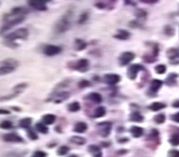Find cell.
Masks as SVG:
<instances>
[{
	"instance_id": "cell-1",
	"label": "cell",
	"mask_w": 179,
	"mask_h": 157,
	"mask_svg": "<svg viewBox=\"0 0 179 157\" xmlns=\"http://www.w3.org/2000/svg\"><path fill=\"white\" fill-rule=\"evenodd\" d=\"M28 37V30L26 28H19L13 33H10L5 36L6 41L8 42H15L16 40H26Z\"/></svg>"
},
{
	"instance_id": "cell-2",
	"label": "cell",
	"mask_w": 179,
	"mask_h": 157,
	"mask_svg": "<svg viewBox=\"0 0 179 157\" xmlns=\"http://www.w3.org/2000/svg\"><path fill=\"white\" fill-rule=\"evenodd\" d=\"M70 25H71L70 20L68 17V15H66L64 17L57 21L54 25V31L57 34H63L70 28Z\"/></svg>"
},
{
	"instance_id": "cell-3",
	"label": "cell",
	"mask_w": 179,
	"mask_h": 157,
	"mask_svg": "<svg viewBox=\"0 0 179 157\" xmlns=\"http://www.w3.org/2000/svg\"><path fill=\"white\" fill-rule=\"evenodd\" d=\"M24 20H25V16H16V18L7 20V21L6 22V24L1 28L0 33H5V32H7V30H9V29L13 28L14 26H16V25H17L19 24L23 23Z\"/></svg>"
},
{
	"instance_id": "cell-4",
	"label": "cell",
	"mask_w": 179,
	"mask_h": 157,
	"mask_svg": "<svg viewBox=\"0 0 179 157\" xmlns=\"http://www.w3.org/2000/svg\"><path fill=\"white\" fill-rule=\"evenodd\" d=\"M27 4L29 7L37 11H45L47 9L46 3L44 0H28Z\"/></svg>"
},
{
	"instance_id": "cell-5",
	"label": "cell",
	"mask_w": 179,
	"mask_h": 157,
	"mask_svg": "<svg viewBox=\"0 0 179 157\" xmlns=\"http://www.w3.org/2000/svg\"><path fill=\"white\" fill-rule=\"evenodd\" d=\"M98 129H99V133L101 136L103 137H107L111 131V124L110 122H102L98 124Z\"/></svg>"
},
{
	"instance_id": "cell-6",
	"label": "cell",
	"mask_w": 179,
	"mask_h": 157,
	"mask_svg": "<svg viewBox=\"0 0 179 157\" xmlns=\"http://www.w3.org/2000/svg\"><path fill=\"white\" fill-rule=\"evenodd\" d=\"M135 58V54L131 52H126L123 53L120 57V63L121 65L129 64L130 62H132Z\"/></svg>"
},
{
	"instance_id": "cell-7",
	"label": "cell",
	"mask_w": 179,
	"mask_h": 157,
	"mask_svg": "<svg viewBox=\"0 0 179 157\" xmlns=\"http://www.w3.org/2000/svg\"><path fill=\"white\" fill-rule=\"evenodd\" d=\"M61 52H62V48L60 46H56V45H47L44 50L45 54L47 56L57 55Z\"/></svg>"
},
{
	"instance_id": "cell-8",
	"label": "cell",
	"mask_w": 179,
	"mask_h": 157,
	"mask_svg": "<svg viewBox=\"0 0 179 157\" xmlns=\"http://www.w3.org/2000/svg\"><path fill=\"white\" fill-rule=\"evenodd\" d=\"M3 139H4V141L9 142V143H22V142H24L23 138L15 133H10V134L5 135L3 136Z\"/></svg>"
},
{
	"instance_id": "cell-9",
	"label": "cell",
	"mask_w": 179,
	"mask_h": 157,
	"mask_svg": "<svg viewBox=\"0 0 179 157\" xmlns=\"http://www.w3.org/2000/svg\"><path fill=\"white\" fill-rule=\"evenodd\" d=\"M142 69V66L139 64H133L131 65L129 70H128V76L131 79V80H135L137 75L139 73V72Z\"/></svg>"
},
{
	"instance_id": "cell-10",
	"label": "cell",
	"mask_w": 179,
	"mask_h": 157,
	"mask_svg": "<svg viewBox=\"0 0 179 157\" xmlns=\"http://www.w3.org/2000/svg\"><path fill=\"white\" fill-rule=\"evenodd\" d=\"M105 82L109 85H115L120 81V77L117 74H107L104 77Z\"/></svg>"
},
{
	"instance_id": "cell-11",
	"label": "cell",
	"mask_w": 179,
	"mask_h": 157,
	"mask_svg": "<svg viewBox=\"0 0 179 157\" xmlns=\"http://www.w3.org/2000/svg\"><path fill=\"white\" fill-rule=\"evenodd\" d=\"M28 13V10L25 7H15L11 10V14L9 16H25V15H26Z\"/></svg>"
},
{
	"instance_id": "cell-12",
	"label": "cell",
	"mask_w": 179,
	"mask_h": 157,
	"mask_svg": "<svg viewBox=\"0 0 179 157\" xmlns=\"http://www.w3.org/2000/svg\"><path fill=\"white\" fill-rule=\"evenodd\" d=\"M89 67V61L86 60V59H82V60H80L77 63H76L75 69L82 72H84L85 71L88 69Z\"/></svg>"
},
{
	"instance_id": "cell-13",
	"label": "cell",
	"mask_w": 179,
	"mask_h": 157,
	"mask_svg": "<svg viewBox=\"0 0 179 157\" xmlns=\"http://www.w3.org/2000/svg\"><path fill=\"white\" fill-rule=\"evenodd\" d=\"M130 34L126 30H119L118 34H116L114 35V38H116L118 40H121V41L128 40V39H130Z\"/></svg>"
},
{
	"instance_id": "cell-14",
	"label": "cell",
	"mask_w": 179,
	"mask_h": 157,
	"mask_svg": "<svg viewBox=\"0 0 179 157\" xmlns=\"http://www.w3.org/2000/svg\"><path fill=\"white\" fill-rule=\"evenodd\" d=\"M162 86V81L159 80H153L150 84V91L157 92Z\"/></svg>"
},
{
	"instance_id": "cell-15",
	"label": "cell",
	"mask_w": 179,
	"mask_h": 157,
	"mask_svg": "<svg viewBox=\"0 0 179 157\" xmlns=\"http://www.w3.org/2000/svg\"><path fill=\"white\" fill-rule=\"evenodd\" d=\"M87 128H88L87 124H85L83 122H79L74 126V131L77 133H84Z\"/></svg>"
},
{
	"instance_id": "cell-16",
	"label": "cell",
	"mask_w": 179,
	"mask_h": 157,
	"mask_svg": "<svg viewBox=\"0 0 179 157\" xmlns=\"http://www.w3.org/2000/svg\"><path fill=\"white\" fill-rule=\"evenodd\" d=\"M15 70H16V68L9 67V66H5V65H2V66H0V76L12 73Z\"/></svg>"
},
{
	"instance_id": "cell-17",
	"label": "cell",
	"mask_w": 179,
	"mask_h": 157,
	"mask_svg": "<svg viewBox=\"0 0 179 157\" xmlns=\"http://www.w3.org/2000/svg\"><path fill=\"white\" fill-rule=\"evenodd\" d=\"M130 133L134 137H140L143 135V128L139 127H132Z\"/></svg>"
},
{
	"instance_id": "cell-18",
	"label": "cell",
	"mask_w": 179,
	"mask_h": 157,
	"mask_svg": "<svg viewBox=\"0 0 179 157\" xmlns=\"http://www.w3.org/2000/svg\"><path fill=\"white\" fill-rule=\"evenodd\" d=\"M164 108H166V105L164 103H161V102H154L153 104H151L150 106H149V109L152 111L161 110Z\"/></svg>"
},
{
	"instance_id": "cell-19",
	"label": "cell",
	"mask_w": 179,
	"mask_h": 157,
	"mask_svg": "<svg viewBox=\"0 0 179 157\" xmlns=\"http://www.w3.org/2000/svg\"><path fill=\"white\" fill-rule=\"evenodd\" d=\"M87 47V43L82 39H76L75 40V48L78 51H82Z\"/></svg>"
},
{
	"instance_id": "cell-20",
	"label": "cell",
	"mask_w": 179,
	"mask_h": 157,
	"mask_svg": "<svg viewBox=\"0 0 179 157\" xmlns=\"http://www.w3.org/2000/svg\"><path fill=\"white\" fill-rule=\"evenodd\" d=\"M2 65H5V66H9V67H13V68H16L17 65H18V62L14 60V59H7L5 61H3L1 62Z\"/></svg>"
},
{
	"instance_id": "cell-21",
	"label": "cell",
	"mask_w": 179,
	"mask_h": 157,
	"mask_svg": "<svg viewBox=\"0 0 179 157\" xmlns=\"http://www.w3.org/2000/svg\"><path fill=\"white\" fill-rule=\"evenodd\" d=\"M55 116L54 115H51V114H48V115H45L44 118H43V121L45 125H52L54 123L55 121Z\"/></svg>"
},
{
	"instance_id": "cell-22",
	"label": "cell",
	"mask_w": 179,
	"mask_h": 157,
	"mask_svg": "<svg viewBox=\"0 0 179 157\" xmlns=\"http://www.w3.org/2000/svg\"><path fill=\"white\" fill-rule=\"evenodd\" d=\"M67 98H69V93L68 92H59L56 95H54V100L55 102H62L63 100L66 99Z\"/></svg>"
},
{
	"instance_id": "cell-23",
	"label": "cell",
	"mask_w": 179,
	"mask_h": 157,
	"mask_svg": "<svg viewBox=\"0 0 179 157\" xmlns=\"http://www.w3.org/2000/svg\"><path fill=\"white\" fill-rule=\"evenodd\" d=\"M89 99L92 101H93L94 103H97V104H99V103H101V102L102 101V98H101V96L99 93H92L89 96Z\"/></svg>"
},
{
	"instance_id": "cell-24",
	"label": "cell",
	"mask_w": 179,
	"mask_h": 157,
	"mask_svg": "<svg viewBox=\"0 0 179 157\" xmlns=\"http://www.w3.org/2000/svg\"><path fill=\"white\" fill-rule=\"evenodd\" d=\"M144 119V118L142 117V115H140L138 112H134L130 115V120L133 122H142Z\"/></svg>"
},
{
	"instance_id": "cell-25",
	"label": "cell",
	"mask_w": 179,
	"mask_h": 157,
	"mask_svg": "<svg viewBox=\"0 0 179 157\" xmlns=\"http://www.w3.org/2000/svg\"><path fill=\"white\" fill-rule=\"evenodd\" d=\"M89 151H90L92 154H93L95 157H101V150H100V148L98 147V146H96V145H91V146L89 147Z\"/></svg>"
},
{
	"instance_id": "cell-26",
	"label": "cell",
	"mask_w": 179,
	"mask_h": 157,
	"mask_svg": "<svg viewBox=\"0 0 179 157\" xmlns=\"http://www.w3.org/2000/svg\"><path fill=\"white\" fill-rule=\"evenodd\" d=\"M31 123H32V119L29 118H24V119H22V120L20 121L19 127H23V128H28L29 127H30V125H31Z\"/></svg>"
},
{
	"instance_id": "cell-27",
	"label": "cell",
	"mask_w": 179,
	"mask_h": 157,
	"mask_svg": "<svg viewBox=\"0 0 179 157\" xmlns=\"http://www.w3.org/2000/svg\"><path fill=\"white\" fill-rule=\"evenodd\" d=\"M68 109L71 112H77L81 109V105L78 102H73L68 106Z\"/></svg>"
},
{
	"instance_id": "cell-28",
	"label": "cell",
	"mask_w": 179,
	"mask_h": 157,
	"mask_svg": "<svg viewBox=\"0 0 179 157\" xmlns=\"http://www.w3.org/2000/svg\"><path fill=\"white\" fill-rule=\"evenodd\" d=\"M70 141L74 143L76 145H84L86 143V140L84 138H82V137H81V136H73L72 138L70 139Z\"/></svg>"
},
{
	"instance_id": "cell-29",
	"label": "cell",
	"mask_w": 179,
	"mask_h": 157,
	"mask_svg": "<svg viewBox=\"0 0 179 157\" xmlns=\"http://www.w3.org/2000/svg\"><path fill=\"white\" fill-rule=\"evenodd\" d=\"M88 18H89V13H88V12H83V13L81 14V16H79L78 24H79V25H82V24H84L85 22L88 20Z\"/></svg>"
},
{
	"instance_id": "cell-30",
	"label": "cell",
	"mask_w": 179,
	"mask_h": 157,
	"mask_svg": "<svg viewBox=\"0 0 179 157\" xmlns=\"http://www.w3.org/2000/svg\"><path fill=\"white\" fill-rule=\"evenodd\" d=\"M35 128L38 132L42 133V134H46L48 132V128L43 124V123H37L35 125Z\"/></svg>"
},
{
	"instance_id": "cell-31",
	"label": "cell",
	"mask_w": 179,
	"mask_h": 157,
	"mask_svg": "<svg viewBox=\"0 0 179 157\" xmlns=\"http://www.w3.org/2000/svg\"><path fill=\"white\" fill-rule=\"evenodd\" d=\"M106 114V109L103 107H99L95 111V118H101L104 117Z\"/></svg>"
},
{
	"instance_id": "cell-32",
	"label": "cell",
	"mask_w": 179,
	"mask_h": 157,
	"mask_svg": "<svg viewBox=\"0 0 179 157\" xmlns=\"http://www.w3.org/2000/svg\"><path fill=\"white\" fill-rule=\"evenodd\" d=\"M154 120H155L156 123H158V124H163V123L165 122V120H166V117H165L164 114H159V115H157V116L155 117Z\"/></svg>"
},
{
	"instance_id": "cell-33",
	"label": "cell",
	"mask_w": 179,
	"mask_h": 157,
	"mask_svg": "<svg viewBox=\"0 0 179 157\" xmlns=\"http://www.w3.org/2000/svg\"><path fill=\"white\" fill-rule=\"evenodd\" d=\"M155 70H156V72H157L158 74H164L166 72V71H167V67L164 64H159L158 65V66H156Z\"/></svg>"
},
{
	"instance_id": "cell-34",
	"label": "cell",
	"mask_w": 179,
	"mask_h": 157,
	"mask_svg": "<svg viewBox=\"0 0 179 157\" xmlns=\"http://www.w3.org/2000/svg\"><path fill=\"white\" fill-rule=\"evenodd\" d=\"M12 127H13V125L10 121H3L0 123V127L3 129H10Z\"/></svg>"
},
{
	"instance_id": "cell-35",
	"label": "cell",
	"mask_w": 179,
	"mask_h": 157,
	"mask_svg": "<svg viewBox=\"0 0 179 157\" xmlns=\"http://www.w3.org/2000/svg\"><path fill=\"white\" fill-rule=\"evenodd\" d=\"M169 142L173 145H179V135H175L169 139Z\"/></svg>"
},
{
	"instance_id": "cell-36",
	"label": "cell",
	"mask_w": 179,
	"mask_h": 157,
	"mask_svg": "<svg viewBox=\"0 0 179 157\" xmlns=\"http://www.w3.org/2000/svg\"><path fill=\"white\" fill-rule=\"evenodd\" d=\"M177 74H170L167 80V83L169 84V85H173V84L176 82V79H177Z\"/></svg>"
},
{
	"instance_id": "cell-37",
	"label": "cell",
	"mask_w": 179,
	"mask_h": 157,
	"mask_svg": "<svg viewBox=\"0 0 179 157\" xmlns=\"http://www.w3.org/2000/svg\"><path fill=\"white\" fill-rule=\"evenodd\" d=\"M69 147L68 146H65V145H64V146H61V147L59 148V150H58V155H65L66 154L69 152Z\"/></svg>"
},
{
	"instance_id": "cell-38",
	"label": "cell",
	"mask_w": 179,
	"mask_h": 157,
	"mask_svg": "<svg viewBox=\"0 0 179 157\" xmlns=\"http://www.w3.org/2000/svg\"><path fill=\"white\" fill-rule=\"evenodd\" d=\"M136 16H137L139 18H141V19L146 18V16H147V12H146V11H144V10L139 9L138 11H137Z\"/></svg>"
},
{
	"instance_id": "cell-39",
	"label": "cell",
	"mask_w": 179,
	"mask_h": 157,
	"mask_svg": "<svg viewBox=\"0 0 179 157\" xmlns=\"http://www.w3.org/2000/svg\"><path fill=\"white\" fill-rule=\"evenodd\" d=\"M168 157H179L178 150H170L168 152Z\"/></svg>"
},
{
	"instance_id": "cell-40",
	"label": "cell",
	"mask_w": 179,
	"mask_h": 157,
	"mask_svg": "<svg viewBox=\"0 0 179 157\" xmlns=\"http://www.w3.org/2000/svg\"><path fill=\"white\" fill-rule=\"evenodd\" d=\"M28 136L30 138L32 139V140H35V139H37V135L33 131L32 129H28Z\"/></svg>"
},
{
	"instance_id": "cell-41",
	"label": "cell",
	"mask_w": 179,
	"mask_h": 157,
	"mask_svg": "<svg viewBox=\"0 0 179 157\" xmlns=\"http://www.w3.org/2000/svg\"><path fill=\"white\" fill-rule=\"evenodd\" d=\"M33 157H46V154L45 152H42V151H36Z\"/></svg>"
},
{
	"instance_id": "cell-42",
	"label": "cell",
	"mask_w": 179,
	"mask_h": 157,
	"mask_svg": "<svg viewBox=\"0 0 179 157\" xmlns=\"http://www.w3.org/2000/svg\"><path fill=\"white\" fill-rule=\"evenodd\" d=\"M165 33L167 34V35H173L174 34V29L171 27V26H166L165 27Z\"/></svg>"
},
{
	"instance_id": "cell-43",
	"label": "cell",
	"mask_w": 179,
	"mask_h": 157,
	"mask_svg": "<svg viewBox=\"0 0 179 157\" xmlns=\"http://www.w3.org/2000/svg\"><path fill=\"white\" fill-rule=\"evenodd\" d=\"M159 0H140V2L144 3V4H148V5H153L158 3Z\"/></svg>"
},
{
	"instance_id": "cell-44",
	"label": "cell",
	"mask_w": 179,
	"mask_h": 157,
	"mask_svg": "<svg viewBox=\"0 0 179 157\" xmlns=\"http://www.w3.org/2000/svg\"><path fill=\"white\" fill-rule=\"evenodd\" d=\"M172 120H174L175 122H177V123H179V112L178 113H177V114H175L174 116H172Z\"/></svg>"
},
{
	"instance_id": "cell-45",
	"label": "cell",
	"mask_w": 179,
	"mask_h": 157,
	"mask_svg": "<svg viewBox=\"0 0 179 157\" xmlns=\"http://www.w3.org/2000/svg\"><path fill=\"white\" fill-rule=\"evenodd\" d=\"M82 88H84V87H88L89 85H90V83L88 82V81H82L81 83L79 84Z\"/></svg>"
},
{
	"instance_id": "cell-46",
	"label": "cell",
	"mask_w": 179,
	"mask_h": 157,
	"mask_svg": "<svg viewBox=\"0 0 179 157\" xmlns=\"http://www.w3.org/2000/svg\"><path fill=\"white\" fill-rule=\"evenodd\" d=\"M10 111L6 109H0V115H9Z\"/></svg>"
},
{
	"instance_id": "cell-47",
	"label": "cell",
	"mask_w": 179,
	"mask_h": 157,
	"mask_svg": "<svg viewBox=\"0 0 179 157\" xmlns=\"http://www.w3.org/2000/svg\"><path fill=\"white\" fill-rule=\"evenodd\" d=\"M173 107L174 108H179V100H177L176 102L173 103Z\"/></svg>"
},
{
	"instance_id": "cell-48",
	"label": "cell",
	"mask_w": 179,
	"mask_h": 157,
	"mask_svg": "<svg viewBox=\"0 0 179 157\" xmlns=\"http://www.w3.org/2000/svg\"><path fill=\"white\" fill-rule=\"evenodd\" d=\"M132 1H133V0H125V4H126V5H131Z\"/></svg>"
},
{
	"instance_id": "cell-49",
	"label": "cell",
	"mask_w": 179,
	"mask_h": 157,
	"mask_svg": "<svg viewBox=\"0 0 179 157\" xmlns=\"http://www.w3.org/2000/svg\"><path fill=\"white\" fill-rule=\"evenodd\" d=\"M44 1H45V2L46 3V2H49V1H51V0H44Z\"/></svg>"
},
{
	"instance_id": "cell-50",
	"label": "cell",
	"mask_w": 179,
	"mask_h": 157,
	"mask_svg": "<svg viewBox=\"0 0 179 157\" xmlns=\"http://www.w3.org/2000/svg\"><path fill=\"white\" fill-rule=\"evenodd\" d=\"M69 157H77V156H76V155H71V156Z\"/></svg>"
},
{
	"instance_id": "cell-51",
	"label": "cell",
	"mask_w": 179,
	"mask_h": 157,
	"mask_svg": "<svg viewBox=\"0 0 179 157\" xmlns=\"http://www.w3.org/2000/svg\"><path fill=\"white\" fill-rule=\"evenodd\" d=\"M111 2H116L117 0H111Z\"/></svg>"
},
{
	"instance_id": "cell-52",
	"label": "cell",
	"mask_w": 179,
	"mask_h": 157,
	"mask_svg": "<svg viewBox=\"0 0 179 157\" xmlns=\"http://www.w3.org/2000/svg\"><path fill=\"white\" fill-rule=\"evenodd\" d=\"M178 56H179V51H178Z\"/></svg>"
}]
</instances>
